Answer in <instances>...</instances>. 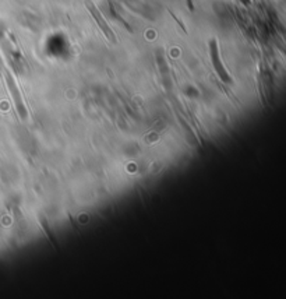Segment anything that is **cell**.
Returning <instances> with one entry per match:
<instances>
[{"instance_id": "1", "label": "cell", "mask_w": 286, "mask_h": 299, "mask_svg": "<svg viewBox=\"0 0 286 299\" xmlns=\"http://www.w3.org/2000/svg\"><path fill=\"white\" fill-rule=\"evenodd\" d=\"M210 53H211V62H213L214 69H215V73L218 75V77L225 84H230L232 82V77L229 75L226 69L223 66V63H222V60H220L219 48H218L216 39H211L210 41Z\"/></svg>"}, {"instance_id": "2", "label": "cell", "mask_w": 286, "mask_h": 299, "mask_svg": "<svg viewBox=\"0 0 286 299\" xmlns=\"http://www.w3.org/2000/svg\"><path fill=\"white\" fill-rule=\"evenodd\" d=\"M4 77H6V81H7L8 88H10V91H11V97H13V101H14L17 112H18V115L21 116V119H27L28 111H27V108H25V105H24L21 92H20V90H18V87H17V84H15L13 75H10L8 70H4Z\"/></svg>"}, {"instance_id": "3", "label": "cell", "mask_w": 286, "mask_h": 299, "mask_svg": "<svg viewBox=\"0 0 286 299\" xmlns=\"http://www.w3.org/2000/svg\"><path fill=\"white\" fill-rule=\"evenodd\" d=\"M84 3H85V6H87V8H88V11L91 13V15H92V18H94V20L96 21V24L99 25V28H101V31L103 32V35L108 38L112 44H116L118 41H116V37H115L113 31H112V28L108 25V23L105 21V18H103L102 14H101V11L98 10V7H96L95 4H94L91 0H85Z\"/></svg>"}, {"instance_id": "4", "label": "cell", "mask_w": 286, "mask_h": 299, "mask_svg": "<svg viewBox=\"0 0 286 299\" xmlns=\"http://www.w3.org/2000/svg\"><path fill=\"white\" fill-rule=\"evenodd\" d=\"M38 221H39V224H41V226H42V229H44L45 235H46V238L49 239V242H51L52 245L56 247V249H59L58 240H56V238H55V233L52 232V228L49 226V223H48V220L45 218L44 214H39V216H38Z\"/></svg>"}]
</instances>
